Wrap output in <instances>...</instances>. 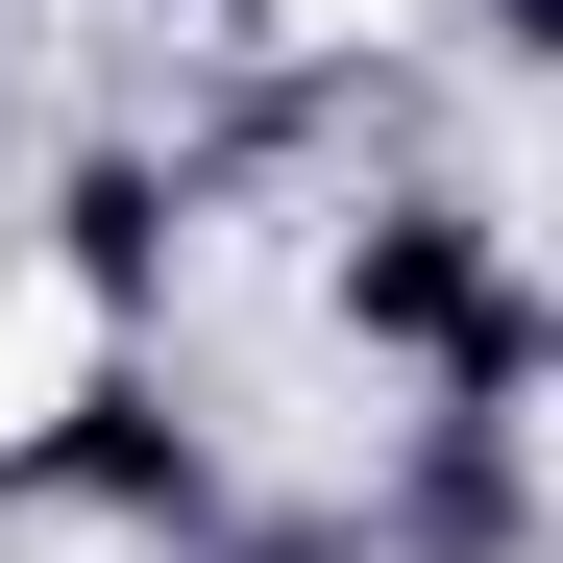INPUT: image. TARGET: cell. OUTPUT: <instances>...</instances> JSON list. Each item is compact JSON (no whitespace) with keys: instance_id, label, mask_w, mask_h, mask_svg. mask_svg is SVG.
<instances>
[{"instance_id":"cell-1","label":"cell","mask_w":563,"mask_h":563,"mask_svg":"<svg viewBox=\"0 0 563 563\" xmlns=\"http://www.w3.org/2000/svg\"><path fill=\"white\" fill-rule=\"evenodd\" d=\"M319 343H367L417 417H515V441L563 393V295L515 269L490 172H343L319 197Z\"/></svg>"},{"instance_id":"cell-2","label":"cell","mask_w":563,"mask_h":563,"mask_svg":"<svg viewBox=\"0 0 563 563\" xmlns=\"http://www.w3.org/2000/svg\"><path fill=\"white\" fill-rule=\"evenodd\" d=\"M0 490H25V515H99V539H147V563H197L245 465H221V417H197V367H172V343H99L25 441H0Z\"/></svg>"},{"instance_id":"cell-3","label":"cell","mask_w":563,"mask_h":563,"mask_svg":"<svg viewBox=\"0 0 563 563\" xmlns=\"http://www.w3.org/2000/svg\"><path fill=\"white\" fill-rule=\"evenodd\" d=\"M563 490L515 417H367V490H343V563H539Z\"/></svg>"},{"instance_id":"cell-4","label":"cell","mask_w":563,"mask_h":563,"mask_svg":"<svg viewBox=\"0 0 563 563\" xmlns=\"http://www.w3.org/2000/svg\"><path fill=\"white\" fill-rule=\"evenodd\" d=\"M25 245H49V295L99 319V343H147L172 269H197V172H172L147 123H99V147H49V221H25Z\"/></svg>"},{"instance_id":"cell-5","label":"cell","mask_w":563,"mask_h":563,"mask_svg":"<svg viewBox=\"0 0 563 563\" xmlns=\"http://www.w3.org/2000/svg\"><path fill=\"white\" fill-rule=\"evenodd\" d=\"M197 563H343V490H221Z\"/></svg>"},{"instance_id":"cell-6","label":"cell","mask_w":563,"mask_h":563,"mask_svg":"<svg viewBox=\"0 0 563 563\" xmlns=\"http://www.w3.org/2000/svg\"><path fill=\"white\" fill-rule=\"evenodd\" d=\"M0 74H25V25H0Z\"/></svg>"},{"instance_id":"cell-7","label":"cell","mask_w":563,"mask_h":563,"mask_svg":"<svg viewBox=\"0 0 563 563\" xmlns=\"http://www.w3.org/2000/svg\"><path fill=\"white\" fill-rule=\"evenodd\" d=\"M0 515H25V490H0Z\"/></svg>"}]
</instances>
